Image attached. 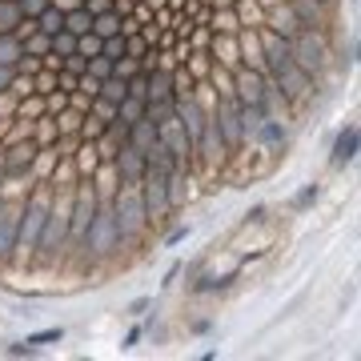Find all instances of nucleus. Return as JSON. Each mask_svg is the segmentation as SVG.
Returning a JSON list of instances; mask_svg holds the SVG:
<instances>
[{"instance_id": "obj_33", "label": "nucleus", "mask_w": 361, "mask_h": 361, "mask_svg": "<svg viewBox=\"0 0 361 361\" xmlns=\"http://www.w3.org/2000/svg\"><path fill=\"white\" fill-rule=\"evenodd\" d=\"M13 80H16V68H8V65H0V97L13 89Z\"/></svg>"}, {"instance_id": "obj_28", "label": "nucleus", "mask_w": 361, "mask_h": 361, "mask_svg": "<svg viewBox=\"0 0 361 361\" xmlns=\"http://www.w3.org/2000/svg\"><path fill=\"white\" fill-rule=\"evenodd\" d=\"M61 337H65V329H61V325H52V329H40V334L25 337V341H32V345H49V341H61Z\"/></svg>"}, {"instance_id": "obj_1", "label": "nucleus", "mask_w": 361, "mask_h": 361, "mask_svg": "<svg viewBox=\"0 0 361 361\" xmlns=\"http://www.w3.org/2000/svg\"><path fill=\"white\" fill-rule=\"evenodd\" d=\"M49 201H52V185H37V193L25 197V205H20V221H16V253L20 257L37 253L40 229H44V217H49Z\"/></svg>"}, {"instance_id": "obj_35", "label": "nucleus", "mask_w": 361, "mask_h": 361, "mask_svg": "<svg viewBox=\"0 0 361 361\" xmlns=\"http://www.w3.org/2000/svg\"><path fill=\"white\" fill-rule=\"evenodd\" d=\"M149 305H153L149 297H137V301H133V305H129V313H133V317H141V313L149 310Z\"/></svg>"}, {"instance_id": "obj_25", "label": "nucleus", "mask_w": 361, "mask_h": 361, "mask_svg": "<svg viewBox=\"0 0 361 361\" xmlns=\"http://www.w3.org/2000/svg\"><path fill=\"white\" fill-rule=\"evenodd\" d=\"M101 56H109V61H121V56H125V32L104 37V40H101Z\"/></svg>"}, {"instance_id": "obj_8", "label": "nucleus", "mask_w": 361, "mask_h": 361, "mask_svg": "<svg viewBox=\"0 0 361 361\" xmlns=\"http://www.w3.org/2000/svg\"><path fill=\"white\" fill-rule=\"evenodd\" d=\"M113 173H116V180H121V185H141V177H145V153H141V149H133V145L125 141L113 153Z\"/></svg>"}, {"instance_id": "obj_7", "label": "nucleus", "mask_w": 361, "mask_h": 361, "mask_svg": "<svg viewBox=\"0 0 361 361\" xmlns=\"http://www.w3.org/2000/svg\"><path fill=\"white\" fill-rule=\"evenodd\" d=\"M261 61H265V77L277 80L285 68L293 65V40L277 37V32H265V49H261Z\"/></svg>"}, {"instance_id": "obj_31", "label": "nucleus", "mask_w": 361, "mask_h": 361, "mask_svg": "<svg viewBox=\"0 0 361 361\" xmlns=\"http://www.w3.org/2000/svg\"><path fill=\"white\" fill-rule=\"evenodd\" d=\"M85 65H89V56L73 52V56H65V65H61V68H68V73H77V77H80V73H85Z\"/></svg>"}, {"instance_id": "obj_18", "label": "nucleus", "mask_w": 361, "mask_h": 361, "mask_svg": "<svg viewBox=\"0 0 361 361\" xmlns=\"http://www.w3.org/2000/svg\"><path fill=\"white\" fill-rule=\"evenodd\" d=\"M25 56V49H20V37L16 32H0V65L16 68V61Z\"/></svg>"}, {"instance_id": "obj_29", "label": "nucleus", "mask_w": 361, "mask_h": 361, "mask_svg": "<svg viewBox=\"0 0 361 361\" xmlns=\"http://www.w3.org/2000/svg\"><path fill=\"white\" fill-rule=\"evenodd\" d=\"M16 4H20V13H25V16H40L52 0H16Z\"/></svg>"}, {"instance_id": "obj_24", "label": "nucleus", "mask_w": 361, "mask_h": 361, "mask_svg": "<svg viewBox=\"0 0 361 361\" xmlns=\"http://www.w3.org/2000/svg\"><path fill=\"white\" fill-rule=\"evenodd\" d=\"M85 73H89V77H97V80L113 77V61H109V56H101V52H97V56H89V65H85Z\"/></svg>"}, {"instance_id": "obj_5", "label": "nucleus", "mask_w": 361, "mask_h": 361, "mask_svg": "<svg viewBox=\"0 0 361 361\" xmlns=\"http://www.w3.org/2000/svg\"><path fill=\"white\" fill-rule=\"evenodd\" d=\"M209 116H213V125H217L225 149H229V153H237V149L245 145V129H241V101H237L233 92H221L217 109H213Z\"/></svg>"}, {"instance_id": "obj_20", "label": "nucleus", "mask_w": 361, "mask_h": 361, "mask_svg": "<svg viewBox=\"0 0 361 361\" xmlns=\"http://www.w3.org/2000/svg\"><path fill=\"white\" fill-rule=\"evenodd\" d=\"M92 32H97V37H116V32H121V13H116V8H109V13H97L92 16Z\"/></svg>"}, {"instance_id": "obj_37", "label": "nucleus", "mask_w": 361, "mask_h": 361, "mask_svg": "<svg viewBox=\"0 0 361 361\" xmlns=\"http://www.w3.org/2000/svg\"><path fill=\"white\" fill-rule=\"evenodd\" d=\"M185 237H189V229H173L169 233V245H177V241H185Z\"/></svg>"}, {"instance_id": "obj_10", "label": "nucleus", "mask_w": 361, "mask_h": 361, "mask_svg": "<svg viewBox=\"0 0 361 361\" xmlns=\"http://www.w3.org/2000/svg\"><path fill=\"white\" fill-rule=\"evenodd\" d=\"M16 221H20V205H0V261L16 253Z\"/></svg>"}, {"instance_id": "obj_6", "label": "nucleus", "mask_w": 361, "mask_h": 361, "mask_svg": "<svg viewBox=\"0 0 361 361\" xmlns=\"http://www.w3.org/2000/svg\"><path fill=\"white\" fill-rule=\"evenodd\" d=\"M293 40V65L301 68V73H322L325 68V56H329V49H325V37L322 32H313V28H305V32H297Z\"/></svg>"}, {"instance_id": "obj_3", "label": "nucleus", "mask_w": 361, "mask_h": 361, "mask_svg": "<svg viewBox=\"0 0 361 361\" xmlns=\"http://www.w3.org/2000/svg\"><path fill=\"white\" fill-rule=\"evenodd\" d=\"M121 245H125V237H121V225H116V217H113V205L101 201V209H97V217H92L89 237H85L80 253H89V257H113Z\"/></svg>"}, {"instance_id": "obj_34", "label": "nucleus", "mask_w": 361, "mask_h": 361, "mask_svg": "<svg viewBox=\"0 0 361 361\" xmlns=\"http://www.w3.org/2000/svg\"><path fill=\"white\" fill-rule=\"evenodd\" d=\"M61 92H77V73H65L61 68Z\"/></svg>"}, {"instance_id": "obj_15", "label": "nucleus", "mask_w": 361, "mask_h": 361, "mask_svg": "<svg viewBox=\"0 0 361 361\" xmlns=\"http://www.w3.org/2000/svg\"><path fill=\"white\" fill-rule=\"evenodd\" d=\"M249 141H261L265 149H285V141H289V137H285V121H277V116H265Z\"/></svg>"}, {"instance_id": "obj_23", "label": "nucleus", "mask_w": 361, "mask_h": 361, "mask_svg": "<svg viewBox=\"0 0 361 361\" xmlns=\"http://www.w3.org/2000/svg\"><path fill=\"white\" fill-rule=\"evenodd\" d=\"M65 28L68 32H77V37L80 32H92V13L89 8H73V13L65 16Z\"/></svg>"}, {"instance_id": "obj_11", "label": "nucleus", "mask_w": 361, "mask_h": 361, "mask_svg": "<svg viewBox=\"0 0 361 361\" xmlns=\"http://www.w3.org/2000/svg\"><path fill=\"white\" fill-rule=\"evenodd\" d=\"M37 149L40 145L37 141H16V145H8V149H4V173H8V177H13V173H25L28 165H32V161H37Z\"/></svg>"}, {"instance_id": "obj_21", "label": "nucleus", "mask_w": 361, "mask_h": 361, "mask_svg": "<svg viewBox=\"0 0 361 361\" xmlns=\"http://www.w3.org/2000/svg\"><path fill=\"white\" fill-rule=\"evenodd\" d=\"M37 28L44 32V37H52V32H61V28H65V13H61L56 4H49V8H44V13L37 16Z\"/></svg>"}, {"instance_id": "obj_26", "label": "nucleus", "mask_w": 361, "mask_h": 361, "mask_svg": "<svg viewBox=\"0 0 361 361\" xmlns=\"http://www.w3.org/2000/svg\"><path fill=\"white\" fill-rule=\"evenodd\" d=\"M85 125H80V137L85 141H97V137H104V121H97V116H80Z\"/></svg>"}, {"instance_id": "obj_17", "label": "nucleus", "mask_w": 361, "mask_h": 361, "mask_svg": "<svg viewBox=\"0 0 361 361\" xmlns=\"http://www.w3.org/2000/svg\"><path fill=\"white\" fill-rule=\"evenodd\" d=\"M161 97H173V73L149 68V89H145V101H161Z\"/></svg>"}, {"instance_id": "obj_19", "label": "nucleus", "mask_w": 361, "mask_h": 361, "mask_svg": "<svg viewBox=\"0 0 361 361\" xmlns=\"http://www.w3.org/2000/svg\"><path fill=\"white\" fill-rule=\"evenodd\" d=\"M97 97H104V101L121 104L125 97H129V80H125V77H104V80H101V89H97Z\"/></svg>"}, {"instance_id": "obj_32", "label": "nucleus", "mask_w": 361, "mask_h": 361, "mask_svg": "<svg viewBox=\"0 0 361 361\" xmlns=\"http://www.w3.org/2000/svg\"><path fill=\"white\" fill-rule=\"evenodd\" d=\"M32 353H37L32 341H16V345H8V357H32Z\"/></svg>"}, {"instance_id": "obj_12", "label": "nucleus", "mask_w": 361, "mask_h": 361, "mask_svg": "<svg viewBox=\"0 0 361 361\" xmlns=\"http://www.w3.org/2000/svg\"><path fill=\"white\" fill-rule=\"evenodd\" d=\"M310 85H313V77H310V73H301L297 65H289L281 77H277V89H281L289 101H301V97L310 92Z\"/></svg>"}, {"instance_id": "obj_2", "label": "nucleus", "mask_w": 361, "mask_h": 361, "mask_svg": "<svg viewBox=\"0 0 361 361\" xmlns=\"http://www.w3.org/2000/svg\"><path fill=\"white\" fill-rule=\"evenodd\" d=\"M68 205H73V193L56 201V185H52L49 217H44V229H40V241H37V253L44 261H56L68 245Z\"/></svg>"}, {"instance_id": "obj_13", "label": "nucleus", "mask_w": 361, "mask_h": 361, "mask_svg": "<svg viewBox=\"0 0 361 361\" xmlns=\"http://www.w3.org/2000/svg\"><path fill=\"white\" fill-rule=\"evenodd\" d=\"M357 141H361V133H357V125L349 121L345 129L337 133V141H334V165H349V161L357 157Z\"/></svg>"}, {"instance_id": "obj_36", "label": "nucleus", "mask_w": 361, "mask_h": 361, "mask_svg": "<svg viewBox=\"0 0 361 361\" xmlns=\"http://www.w3.org/2000/svg\"><path fill=\"white\" fill-rule=\"evenodd\" d=\"M137 341H141V329H129V334H125V349H133Z\"/></svg>"}, {"instance_id": "obj_22", "label": "nucleus", "mask_w": 361, "mask_h": 361, "mask_svg": "<svg viewBox=\"0 0 361 361\" xmlns=\"http://www.w3.org/2000/svg\"><path fill=\"white\" fill-rule=\"evenodd\" d=\"M20 4L16 0H0V32H13L16 25H20Z\"/></svg>"}, {"instance_id": "obj_16", "label": "nucleus", "mask_w": 361, "mask_h": 361, "mask_svg": "<svg viewBox=\"0 0 361 361\" xmlns=\"http://www.w3.org/2000/svg\"><path fill=\"white\" fill-rule=\"evenodd\" d=\"M177 116V97H161V101H145V121H153L157 129Z\"/></svg>"}, {"instance_id": "obj_9", "label": "nucleus", "mask_w": 361, "mask_h": 361, "mask_svg": "<svg viewBox=\"0 0 361 361\" xmlns=\"http://www.w3.org/2000/svg\"><path fill=\"white\" fill-rule=\"evenodd\" d=\"M265 80L269 77H265L261 68H237V77H233V97H237L241 104H257Z\"/></svg>"}, {"instance_id": "obj_38", "label": "nucleus", "mask_w": 361, "mask_h": 361, "mask_svg": "<svg viewBox=\"0 0 361 361\" xmlns=\"http://www.w3.org/2000/svg\"><path fill=\"white\" fill-rule=\"evenodd\" d=\"M4 177H8V173H4V153H0V185H4Z\"/></svg>"}, {"instance_id": "obj_30", "label": "nucleus", "mask_w": 361, "mask_h": 361, "mask_svg": "<svg viewBox=\"0 0 361 361\" xmlns=\"http://www.w3.org/2000/svg\"><path fill=\"white\" fill-rule=\"evenodd\" d=\"M313 201H317V185H305V189L293 197V209H305V205H313Z\"/></svg>"}, {"instance_id": "obj_14", "label": "nucleus", "mask_w": 361, "mask_h": 361, "mask_svg": "<svg viewBox=\"0 0 361 361\" xmlns=\"http://www.w3.org/2000/svg\"><path fill=\"white\" fill-rule=\"evenodd\" d=\"M257 104H261V113H265V116H277V121H285V113H289V97L277 89V80H265Z\"/></svg>"}, {"instance_id": "obj_27", "label": "nucleus", "mask_w": 361, "mask_h": 361, "mask_svg": "<svg viewBox=\"0 0 361 361\" xmlns=\"http://www.w3.org/2000/svg\"><path fill=\"white\" fill-rule=\"evenodd\" d=\"M229 281H233V273H225V277H201L193 289H197V293H213V289H225Z\"/></svg>"}, {"instance_id": "obj_4", "label": "nucleus", "mask_w": 361, "mask_h": 361, "mask_svg": "<svg viewBox=\"0 0 361 361\" xmlns=\"http://www.w3.org/2000/svg\"><path fill=\"white\" fill-rule=\"evenodd\" d=\"M109 205H113V217H116V225H121V237H125V241L141 237L149 217H145V201H141V189H137V185L121 189L116 201H109Z\"/></svg>"}]
</instances>
